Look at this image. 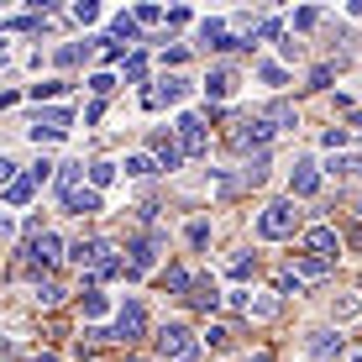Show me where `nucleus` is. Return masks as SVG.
<instances>
[{
    "label": "nucleus",
    "mask_w": 362,
    "mask_h": 362,
    "mask_svg": "<svg viewBox=\"0 0 362 362\" xmlns=\"http://www.w3.org/2000/svg\"><path fill=\"white\" fill-rule=\"evenodd\" d=\"M257 79H263L268 90H284V84H289V69L273 64V58H263V64H257Z\"/></svg>",
    "instance_id": "obj_22"
},
{
    "label": "nucleus",
    "mask_w": 362,
    "mask_h": 362,
    "mask_svg": "<svg viewBox=\"0 0 362 362\" xmlns=\"http://www.w3.org/2000/svg\"><path fill=\"white\" fill-rule=\"evenodd\" d=\"M0 53H6V37H0Z\"/></svg>",
    "instance_id": "obj_52"
},
{
    "label": "nucleus",
    "mask_w": 362,
    "mask_h": 362,
    "mask_svg": "<svg viewBox=\"0 0 362 362\" xmlns=\"http://www.w3.org/2000/svg\"><path fill=\"white\" fill-rule=\"evenodd\" d=\"M352 121H357V127H362V110H352Z\"/></svg>",
    "instance_id": "obj_49"
},
{
    "label": "nucleus",
    "mask_w": 362,
    "mask_h": 362,
    "mask_svg": "<svg viewBox=\"0 0 362 362\" xmlns=\"http://www.w3.org/2000/svg\"><path fill=\"white\" fill-rule=\"evenodd\" d=\"M84 315H90V320L110 315V294H100V289H84Z\"/></svg>",
    "instance_id": "obj_26"
},
{
    "label": "nucleus",
    "mask_w": 362,
    "mask_h": 362,
    "mask_svg": "<svg viewBox=\"0 0 362 362\" xmlns=\"http://www.w3.org/2000/svg\"><path fill=\"white\" fill-rule=\"evenodd\" d=\"M299 226V210H294V199H273V205H263V216H257V236L263 242H284V236H294Z\"/></svg>",
    "instance_id": "obj_1"
},
{
    "label": "nucleus",
    "mask_w": 362,
    "mask_h": 362,
    "mask_svg": "<svg viewBox=\"0 0 362 362\" xmlns=\"http://www.w3.org/2000/svg\"><path fill=\"white\" fill-rule=\"evenodd\" d=\"M352 362H362V352H357V357H352Z\"/></svg>",
    "instance_id": "obj_54"
},
{
    "label": "nucleus",
    "mask_w": 362,
    "mask_h": 362,
    "mask_svg": "<svg viewBox=\"0 0 362 362\" xmlns=\"http://www.w3.org/2000/svg\"><path fill=\"white\" fill-rule=\"evenodd\" d=\"M64 210H69V216H95V210H105V199H100L90 184H79V189L64 194Z\"/></svg>",
    "instance_id": "obj_14"
},
{
    "label": "nucleus",
    "mask_w": 362,
    "mask_h": 362,
    "mask_svg": "<svg viewBox=\"0 0 362 362\" xmlns=\"http://www.w3.org/2000/svg\"><path fill=\"white\" fill-rule=\"evenodd\" d=\"M90 53H95V42H69V47H58V64H84Z\"/></svg>",
    "instance_id": "obj_30"
},
{
    "label": "nucleus",
    "mask_w": 362,
    "mask_h": 362,
    "mask_svg": "<svg viewBox=\"0 0 362 362\" xmlns=\"http://www.w3.org/2000/svg\"><path fill=\"white\" fill-rule=\"evenodd\" d=\"M184 100H189V79L168 74V79H158L153 90L142 95V105H147V110H163V105H184Z\"/></svg>",
    "instance_id": "obj_5"
},
{
    "label": "nucleus",
    "mask_w": 362,
    "mask_h": 362,
    "mask_svg": "<svg viewBox=\"0 0 362 362\" xmlns=\"http://www.w3.org/2000/svg\"><path fill=\"white\" fill-rule=\"evenodd\" d=\"M305 247H310V257H320V263H331V257L341 252V236H336L331 226H310V231H305Z\"/></svg>",
    "instance_id": "obj_11"
},
{
    "label": "nucleus",
    "mask_w": 362,
    "mask_h": 362,
    "mask_svg": "<svg viewBox=\"0 0 362 362\" xmlns=\"http://www.w3.org/2000/svg\"><path fill=\"white\" fill-rule=\"evenodd\" d=\"M173 142H179L184 158H205L210 153V132H205V121H199L194 110H179V121H173Z\"/></svg>",
    "instance_id": "obj_2"
},
{
    "label": "nucleus",
    "mask_w": 362,
    "mask_h": 362,
    "mask_svg": "<svg viewBox=\"0 0 362 362\" xmlns=\"http://www.w3.org/2000/svg\"><path fill=\"white\" fill-rule=\"evenodd\" d=\"M79 179H84V163H64V168H58V194L79 189Z\"/></svg>",
    "instance_id": "obj_28"
},
{
    "label": "nucleus",
    "mask_w": 362,
    "mask_h": 362,
    "mask_svg": "<svg viewBox=\"0 0 362 362\" xmlns=\"http://www.w3.org/2000/svg\"><path fill=\"white\" fill-rule=\"evenodd\" d=\"M268 136H273V127H268L263 116H252V121H236L231 147H236V153H263V147H268Z\"/></svg>",
    "instance_id": "obj_7"
},
{
    "label": "nucleus",
    "mask_w": 362,
    "mask_h": 362,
    "mask_svg": "<svg viewBox=\"0 0 362 362\" xmlns=\"http://www.w3.org/2000/svg\"><path fill=\"white\" fill-rule=\"evenodd\" d=\"M179 362H199V352H184V357H179Z\"/></svg>",
    "instance_id": "obj_48"
},
{
    "label": "nucleus",
    "mask_w": 362,
    "mask_h": 362,
    "mask_svg": "<svg viewBox=\"0 0 362 362\" xmlns=\"http://www.w3.org/2000/svg\"><path fill=\"white\" fill-rule=\"evenodd\" d=\"M205 346H210V352H226V346H231V331H226V326H210V331H205Z\"/></svg>",
    "instance_id": "obj_37"
},
{
    "label": "nucleus",
    "mask_w": 362,
    "mask_h": 362,
    "mask_svg": "<svg viewBox=\"0 0 362 362\" xmlns=\"http://www.w3.org/2000/svg\"><path fill=\"white\" fill-rule=\"evenodd\" d=\"M147 326V310H142V299H127V305L116 310V320H110V331H105V341H136Z\"/></svg>",
    "instance_id": "obj_3"
},
{
    "label": "nucleus",
    "mask_w": 362,
    "mask_h": 362,
    "mask_svg": "<svg viewBox=\"0 0 362 362\" xmlns=\"http://www.w3.org/2000/svg\"><path fill=\"white\" fill-rule=\"evenodd\" d=\"M11 242H16V221L0 216V247H11Z\"/></svg>",
    "instance_id": "obj_43"
},
{
    "label": "nucleus",
    "mask_w": 362,
    "mask_h": 362,
    "mask_svg": "<svg viewBox=\"0 0 362 362\" xmlns=\"http://www.w3.org/2000/svg\"><path fill=\"white\" fill-rule=\"evenodd\" d=\"M142 74H147V58L142 53H132L127 64H121V79H132V84H142Z\"/></svg>",
    "instance_id": "obj_34"
},
{
    "label": "nucleus",
    "mask_w": 362,
    "mask_h": 362,
    "mask_svg": "<svg viewBox=\"0 0 362 362\" xmlns=\"http://www.w3.org/2000/svg\"><path fill=\"white\" fill-rule=\"evenodd\" d=\"M37 305H58V299H64V284H53V279H47V284H37Z\"/></svg>",
    "instance_id": "obj_36"
},
{
    "label": "nucleus",
    "mask_w": 362,
    "mask_h": 362,
    "mask_svg": "<svg viewBox=\"0 0 362 362\" xmlns=\"http://www.w3.org/2000/svg\"><path fill=\"white\" fill-rule=\"evenodd\" d=\"M326 168H331V173H341V179H362V158H331Z\"/></svg>",
    "instance_id": "obj_31"
},
{
    "label": "nucleus",
    "mask_w": 362,
    "mask_h": 362,
    "mask_svg": "<svg viewBox=\"0 0 362 362\" xmlns=\"http://www.w3.org/2000/svg\"><path fill=\"white\" fill-rule=\"evenodd\" d=\"M74 16L90 27V21H100V6H95V0H79V6H74Z\"/></svg>",
    "instance_id": "obj_41"
},
{
    "label": "nucleus",
    "mask_w": 362,
    "mask_h": 362,
    "mask_svg": "<svg viewBox=\"0 0 362 362\" xmlns=\"http://www.w3.org/2000/svg\"><path fill=\"white\" fill-rule=\"evenodd\" d=\"M357 216H362V199H357Z\"/></svg>",
    "instance_id": "obj_53"
},
{
    "label": "nucleus",
    "mask_w": 362,
    "mask_h": 362,
    "mask_svg": "<svg viewBox=\"0 0 362 362\" xmlns=\"http://www.w3.org/2000/svg\"><path fill=\"white\" fill-rule=\"evenodd\" d=\"M310 27H320V11H315V6L294 11V32H310Z\"/></svg>",
    "instance_id": "obj_38"
},
{
    "label": "nucleus",
    "mask_w": 362,
    "mask_h": 362,
    "mask_svg": "<svg viewBox=\"0 0 362 362\" xmlns=\"http://www.w3.org/2000/svg\"><path fill=\"white\" fill-rule=\"evenodd\" d=\"M116 168H121V163H105V158H100V163H90V189H95V194L110 189V184H116Z\"/></svg>",
    "instance_id": "obj_23"
},
{
    "label": "nucleus",
    "mask_w": 362,
    "mask_h": 362,
    "mask_svg": "<svg viewBox=\"0 0 362 362\" xmlns=\"http://www.w3.org/2000/svg\"><path fill=\"white\" fill-rule=\"evenodd\" d=\"M116 37H127V42H142V27H136L132 11H116V16H110V42H116Z\"/></svg>",
    "instance_id": "obj_18"
},
{
    "label": "nucleus",
    "mask_w": 362,
    "mask_h": 362,
    "mask_svg": "<svg viewBox=\"0 0 362 362\" xmlns=\"http://www.w3.org/2000/svg\"><path fill=\"white\" fill-rule=\"evenodd\" d=\"M127 362H147V357H127Z\"/></svg>",
    "instance_id": "obj_51"
},
{
    "label": "nucleus",
    "mask_w": 362,
    "mask_h": 362,
    "mask_svg": "<svg viewBox=\"0 0 362 362\" xmlns=\"http://www.w3.org/2000/svg\"><path fill=\"white\" fill-rule=\"evenodd\" d=\"M127 279H136V273H147L158 263V252H163V231H147V236H136V242H127Z\"/></svg>",
    "instance_id": "obj_4"
},
{
    "label": "nucleus",
    "mask_w": 362,
    "mask_h": 362,
    "mask_svg": "<svg viewBox=\"0 0 362 362\" xmlns=\"http://www.w3.org/2000/svg\"><path fill=\"white\" fill-rule=\"evenodd\" d=\"M289 273H294V279H299V284H310V279H326V273H331V263H320V257H310V252H299Z\"/></svg>",
    "instance_id": "obj_17"
},
{
    "label": "nucleus",
    "mask_w": 362,
    "mask_h": 362,
    "mask_svg": "<svg viewBox=\"0 0 362 362\" xmlns=\"http://www.w3.org/2000/svg\"><path fill=\"white\" fill-rule=\"evenodd\" d=\"M64 90H69L64 79H42V84H32V100L42 105V100H53V95H64Z\"/></svg>",
    "instance_id": "obj_32"
},
{
    "label": "nucleus",
    "mask_w": 362,
    "mask_h": 362,
    "mask_svg": "<svg viewBox=\"0 0 362 362\" xmlns=\"http://www.w3.org/2000/svg\"><path fill=\"white\" fill-rule=\"evenodd\" d=\"M341 346H346V336H341V331H310V336H305V357H310V362H331V357H341Z\"/></svg>",
    "instance_id": "obj_8"
},
{
    "label": "nucleus",
    "mask_w": 362,
    "mask_h": 362,
    "mask_svg": "<svg viewBox=\"0 0 362 362\" xmlns=\"http://www.w3.org/2000/svg\"><path fill=\"white\" fill-rule=\"evenodd\" d=\"M199 47H221V53H226V47H242V37H231L221 16H205L199 21Z\"/></svg>",
    "instance_id": "obj_13"
},
{
    "label": "nucleus",
    "mask_w": 362,
    "mask_h": 362,
    "mask_svg": "<svg viewBox=\"0 0 362 362\" xmlns=\"http://www.w3.org/2000/svg\"><path fill=\"white\" fill-rule=\"evenodd\" d=\"M263 121H268L273 132H294V127H299V110H294V105H284V100H279V105H268V116H263Z\"/></svg>",
    "instance_id": "obj_20"
},
{
    "label": "nucleus",
    "mask_w": 362,
    "mask_h": 362,
    "mask_svg": "<svg viewBox=\"0 0 362 362\" xmlns=\"http://www.w3.org/2000/svg\"><path fill=\"white\" fill-rule=\"evenodd\" d=\"M153 158H158V163H163L168 173L184 163V153H179V142H173V136H153Z\"/></svg>",
    "instance_id": "obj_19"
},
{
    "label": "nucleus",
    "mask_w": 362,
    "mask_h": 362,
    "mask_svg": "<svg viewBox=\"0 0 362 362\" xmlns=\"http://www.w3.org/2000/svg\"><path fill=\"white\" fill-rule=\"evenodd\" d=\"M32 362H64V357H58V352H37Z\"/></svg>",
    "instance_id": "obj_47"
},
{
    "label": "nucleus",
    "mask_w": 362,
    "mask_h": 362,
    "mask_svg": "<svg viewBox=\"0 0 362 362\" xmlns=\"http://www.w3.org/2000/svg\"><path fill=\"white\" fill-rule=\"evenodd\" d=\"M331 320H336V331H341V326H352V320H362V299H336Z\"/></svg>",
    "instance_id": "obj_24"
},
{
    "label": "nucleus",
    "mask_w": 362,
    "mask_h": 362,
    "mask_svg": "<svg viewBox=\"0 0 362 362\" xmlns=\"http://www.w3.org/2000/svg\"><path fill=\"white\" fill-rule=\"evenodd\" d=\"M352 242H357V247H362V231H352Z\"/></svg>",
    "instance_id": "obj_50"
},
{
    "label": "nucleus",
    "mask_w": 362,
    "mask_h": 362,
    "mask_svg": "<svg viewBox=\"0 0 362 362\" xmlns=\"http://www.w3.org/2000/svg\"><path fill=\"white\" fill-rule=\"evenodd\" d=\"M315 189H320V168L310 163V158H299L294 173H289V194H294V199H310Z\"/></svg>",
    "instance_id": "obj_12"
},
{
    "label": "nucleus",
    "mask_w": 362,
    "mask_h": 362,
    "mask_svg": "<svg viewBox=\"0 0 362 362\" xmlns=\"http://www.w3.org/2000/svg\"><path fill=\"white\" fill-rule=\"evenodd\" d=\"M252 268H257V263H252V252H236L231 263H226V279L242 284V279H252Z\"/></svg>",
    "instance_id": "obj_27"
},
{
    "label": "nucleus",
    "mask_w": 362,
    "mask_h": 362,
    "mask_svg": "<svg viewBox=\"0 0 362 362\" xmlns=\"http://www.w3.org/2000/svg\"><path fill=\"white\" fill-rule=\"evenodd\" d=\"M320 147H331V153H336V147H346V127H331L326 136H320Z\"/></svg>",
    "instance_id": "obj_42"
},
{
    "label": "nucleus",
    "mask_w": 362,
    "mask_h": 362,
    "mask_svg": "<svg viewBox=\"0 0 362 362\" xmlns=\"http://www.w3.org/2000/svg\"><path fill=\"white\" fill-rule=\"evenodd\" d=\"M189 284H194V279H189L184 268H168V273H163V289H173V294H189Z\"/></svg>",
    "instance_id": "obj_33"
},
{
    "label": "nucleus",
    "mask_w": 362,
    "mask_h": 362,
    "mask_svg": "<svg viewBox=\"0 0 362 362\" xmlns=\"http://www.w3.org/2000/svg\"><path fill=\"white\" fill-rule=\"evenodd\" d=\"M236 90H242V74H236L231 64H216V69L205 74V95L210 100H231Z\"/></svg>",
    "instance_id": "obj_10"
},
{
    "label": "nucleus",
    "mask_w": 362,
    "mask_h": 362,
    "mask_svg": "<svg viewBox=\"0 0 362 362\" xmlns=\"http://www.w3.org/2000/svg\"><path fill=\"white\" fill-rule=\"evenodd\" d=\"M184 58H189V47H168V53H163V64H168V69H179Z\"/></svg>",
    "instance_id": "obj_45"
},
{
    "label": "nucleus",
    "mask_w": 362,
    "mask_h": 362,
    "mask_svg": "<svg viewBox=\"0 0 362 362\" xmlns=\"http://www.w3.org/2000/svg\"><path fill=\"white\" fill-rule=\"evenodd\" d=\"M279 315V294H257V299H247V320H273Z\"/></svg>",
    "instance_id": "obj_21"
},
{
    "label": "nucleus",
    "mask_w": 362,
    "mask_h": 362,
    "mask_svg": "<svg viewBox=\"0 0 362 362\" xmlns=\"http://www.w3.org/2000/svg\"><path fill=\"white\" fill-rule=\"evenodd\" d=\"M58 247H64V242H58L53 231H37V242L27 247V273H42V268H53V263H58Z\"/></svg>",
    "instance_id": "obj_9"
},
{
    "label": "nucleus",
    "mask_w": 362,
    "mask_h": 362,
    "mask_svg": "<svg viewBox=\"0 0 362 362\" xmlns=\"http://www.w3.org/2000/svg\"><path fill=\"white\" fill-rule=\"evenodd\" d=\"M90 90H95L100 100H105L110 90H116V74H95V79H90Z\"/></svg>",
    "instance_id": "obj_40"
},
{
    "label": "nucleus",
    "mask_w": 362,
    "mask_h": 362,
    "mask_svg": "<svg viewBox=\"0 0 362 362\" xmlns=\"http://www.w3.org/2000/svg\"><path fill=\"white\" fill-rule=\"evenodd\" d=\"M184 352H194V331L184 326V320H168L163 331H158V357H168V362H179Z\"/></svg>",
    "instance_id": "obj_6"
},
{
    "label": "nucleus",
    "mask_w": 362,
    "mask_h": 362,
    "mask_svg": "<svg viewBox=\"0 0 362 362\" xmlns=\"http://www.w3.org/2000/svg\"><path fill=\"white\" fill-rule=\"evenodd\" d=\"M184 299H189L194 310H216V305H221V284H216V279H194Z\"/></svg>",
    "instance_id": "obj_15"
},
{
    "label": "nucleus",
    "mask_w": 362,
    "mask_h": 362,
    "mask_svg": "<svg viewBox=\"0 0 362 362\" xmlns=\"http://www.w3.org/2000/svg\"><path fill=\"white\" fill-rule=\"evenodd\" d=\"M132 16H136V27H158V21H163V11H158V6H136Z\"/></svg>",
    "instance_id": "obj_39"
},
{
    "label": "nucleus",
    "mask_w": 362,
    "mask_h": 362,
    "mask_svg": "<svg viewBox=\"0 0 362 362\" xmlns=\"http://www.w3.org/2000/svg\"><path fill=\"white\" fill-rule=\"evenodd\" d=\"M299 289H305V284H299L294 273H279V294H299Z\"/></svg>",
    "instance_id": "obj_44"
},
{
    "label": "nucleus",
    "mask_w": 362,
    "mask_h": 362,
    "mask_svg": "<svg viewBox=\"0 0 362 362\" xmlns=\"http://www.w3.org/2000/svg\"><path fill=\"white\" fill-rule=\"evenodd\" d=\"M121 168H127L132 179H147V173H153V158H147V153H132V158H127Z\"/></svg>",
    "instance_id": "obj_35"
},
{
    "label": "nucleus",
    "mask_w": 362,
    "mask_h": 362,
    "mask_svg": "<svg viewBox=\"0 0 362 362\" xmlns=\"http://www.w3.org/2000/svg\"><path fill=\"white\" fill-rule=\"evenodd\" d=\"M105 252H110V242H74V247H69V257H74L79 268H95Z\"/></svg>",
    "instance_id": "obj_16"
},
{
    "label": "nucleus",
    "mask_w": 362,
    "mask_h": 362,
    "mask_svg": "<svg viewBox=\"0 0 362 362\" xmlns=\"http://www.w3.org/2000/svg\"><path fill=\"white\" fill-rule=\"evenodd\" d=\"M184 242H189L194 252H199V247H210V221H189V226H184Z\"/></svg>",
    "instance_id": "obj_29"
},
{
    "label": "nucleus",
    "mask_w": 362,
    "mask_h": 362,
    "mask_svg": "<svg viewBox=\"0 0 362 362\" xmlns=\"http://www.w3.org/2000/svg\"><path fill=\"white\" fill-rule=\"evenodd\" d=\"M47 173H53V163H47V158H42V163H32V173H27V179H32V184H42Z\"/></svg>",
    "instance_id": "obj_46"
},
{
    "label": "nucleus",
    "mask_w": 362,
    "mask_h": 362,
    "mask_svg": "<svg viewBox=\"0 0 362 362\" xmlns=\"http://www.w3.org/2000/svg\"><path fill=\"white\" fill-rule=\"evenodd\" d=\"M32 194H37L32 179H11V184H6V205H27Z\"/></svg>",
    "instance_id": "obj_25"
}]
</instances>
